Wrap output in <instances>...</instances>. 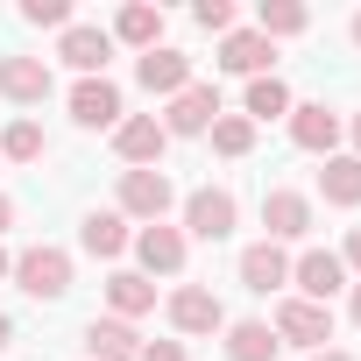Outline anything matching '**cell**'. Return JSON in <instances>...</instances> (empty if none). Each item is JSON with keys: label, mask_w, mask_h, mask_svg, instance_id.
<instances>
[{"label": "cell", "mask_w": 361, "mask_h": 361, "mask_svg": "<svg viewBox=\"0 0 361 361\" xmlns=\"http://www.w3.org/2000/svg\"><path fill=\"white\" fill-rule=\"evenodd\" d=\"M177 206V185H170V170H121V192H114V213L128 227H156L170 220Z\"/></svg>", "instance_id": "6da1fadb"}, {"label": "cell", "mask_w": 361, "mask_h": 361, "mask_svg": "<svg viewBox=\"0 0 361 361\" xmlns=\"http://www.w3.org/2000/svg\"><path fill=\"white\" fill-rule=\"evenodd\" d=\"M8 283H22V298H36V305H57V298L71 290V248H57V241H36V248H22Z\"/></svg>", "instance_id": "7a4b0ae2"}, {"label": "cell", "mask_w": 361, "mask_h": 361, "mask_svg": "<svg viewBox=\"0 0 361 361\" xmlns=\"http://www.w3.org/2000/svg\"><path fill=\"white\" fill-rule=\"evenodd\" d=\"M163 319H170V340H206V333H227V305L206 290V283H177L163 298Z\"/></svg>", "instance_id": "3957f363"}, {"label": "cell", "mask_w": 361, "mask_h": 361, "mask_svg": "<svg viewBox=\"0 0 361 361\" xmlns=\"http://www.w3.org/2000/svg\"><path fill=\"white\" fill-rule=\"evenodd\" d=\"M185 241H227L234 227H241V199L227 192V185H199V192H185Z\"/></svg>", "instance_id": "277c9868"}, {"label": "cell", "mask_w": 361, "mask_h": 361, "mask_svg": "<svg viewBox=\"0 0 361 361\" xmlns=\"http://www.w3.org/2000/svg\"><path fill=\"white\" fill-rule=\"evenodd\" d=\"M269 333H276V347H305V354H319L326 340H333V305H305V298H276V312H269Z\"/></svg>", "instance_id": "5b68a950"}, {"label": "cell", "mask_w": 361, "mask_h": 361, "mask_svg": "<svg viewBox=\"0 0 361 361\" xmlns=\"http://www.w3.org/2000/svg\"><path fill=\"white\" fill-rule=\"evenodd\" d=\"M347 290V262H340V248H305V255H290V298H305V305H333Z\"/></svg>", "instance_id": "8992f818"}, {"label": "cell", "mask_w": 361, "mask_h": 361, "mask_svg": "<svg viewBox=\"0 0 361 361\" xmlns=\"http://www.w3.org/2000/svg\"><path fill=\"white\" fill-rule=\"evenodd\" d=\"M135 262H142V276H149V283H156V276H185V262H192L185 227H170V220L135 227Z\"/></svg>", "instance_id": "52a82bcc"}, {"label": "cell", "mask_w": 361, "mask_h": 361, "mask_svg": "<svg viewBox=\"0 0 361 361\" xmlns=\"http://www.w3.org/2000/svg\"><path fill=\"white\" fill-rule=\"evenodd\" d=\"M220 114H227V106H220V85L192 78V85L177 92V99H163V135H170V142H177V135L192 142V135H206V128H213Z\"/></svg>", "instance_id": "ba28073f"}, {"label": "cell", "mask_w": 361, "mask_h": 361, "mask_svg": "<svg viewBox=\"0 0 361 361\" xmlns=\"http://www.w3.org/2000/svg\"><path fill=\"white\" fill-rule=\"evenodd\" d=\"M64 106H71V121H78L85 135H99V128L114 135V128L128 121V99H121V85H114V78H78Z\"/></svg>", "instance_id": "9c48e42d"}, {"label": "cell", "mask_w": 361, "mask_h": 361, "mask_svg": "<svg viewBox=\"0 0 361 361\" xmlns=\"http://www.w3.org/2000/svg\"><path fill=\"white\" fill-rule=\"evenodd\" d=\"M283 128H290V142H298L305 156H340V135H347V114H333L326 99H298Z\"/></svg>", "instance_id": "30bf717a"}, {"label": "cell", "mask_w": 361, "mask_h": 361, "mask_svg": "<svg viewBox=\"0 0 361 361\" xmlns=\"http://www.w3.org/2000/svg\"><path fill=\"white\" fill-rule=\"evenodd\" d=\"M57 64H71L78 78H106V64H114V36H106L99 22H71V29L57 36Z\"/></svg>", "instance_id": "8fae6325"}, {"label": "cell", "mask_w": 361, "mask_h": 361, "mask_svg": "<svg viewBox=\"0 0 361 361\" xmlns=\"http://www.w3.org/2000/svg\"><path fill=\"white\" fill-rule=\"evenodd\" d=\"M163 149H170V135H163L156 114H128V121L114 128V156H121L128 170H163Z\"/></svg>", "instance_id": "7c38bea8"}, {"label": "cell", "mask_w": 361, "mask_h": 361, "mask_svg": "<svg viewBox=\"0 0 361 361\" xmlns=\"http://www.w3.org/2000/svg\"><path fill=\"white\" fill-rule=\"evenodd\" d=\"M135 85H142L149 99H177V92L192 85V57H185V50H170V43H156V50L135 57Z\"/></svg>", "instance_id": "4fadbf2b"}, {"label": "cell", "mask_w": 361, "mask_h": 361, "mask_svg": "<svg viewBox=\"0 0 361 361\" xmlns=\"http://www.w3.org/2000/svg\"><path fill=\"white\" fill-rule=\"evenodd\" d=\"M57 92V78H50V57H0V99L8 106H43Z\"/></svg>", "instance_id": "5bb4252c"}, {"label": "cell", "mask_w": 361, "mask_h": 361, "mask_svg": "<svg viewBox=\"0 0 361 361\" xmlns=\"http://www.w3.org/2000/svg\"><path fill=\"white\" fill-rule=\"evenodd\" d=\"M262 227H269L262 241H276V248H283V241H305V234H312V199L290 192V185H269V192H262Z\"/></svg>", "instance_id": "9a60e30c"}, {"label": "cell", "mask_w": 361, "mask_h": 361, "mask_svg": "<svg viewBox=\"0 0 361 361\" xmlns=\"http://www.w3.org/2000/svg\"><path fill=\"white\" fill-rule=\"evenodd\" d=\"M234 276H241V290H255V298H283L290 290V255L276 248V241H248L241 248V262H234Z\"/></svg>", "instance_id": "2e32d148"}, {"label": "cell", "mask_w": 361, "mask_h": 361, "mask_svg": "<svg viewBox=\"0 0 361 361\" xmlns=\"http://www.w3.org/2000/svg\"><path fill=\"white\" fill-rule=\"evenodd\" d=\"M213 64H220V71H234V78H269L276 43H269V36H255V29H227V36H220V50H213Z\"/></svg>", "instance_id": "e0dca14e"}, {"label": "cell", "mask_w": 361, "mask_h": 361, "mask_svg": "<svg viewBox=\"0 0 361 361\" xmlns=\"http://www.w3.org/2000/svg\"><path fill=\"white\" fill-rule=\"evenodd\" d=\"M78 248H85V255H92V262H121V255H128V248H135V227H128V220H121V213H114V206H106V213H99V206H92V213H85V220H78Z\"/></svg>", "instance_id": "ac0fdd59"}, {"label": "cell", "mask_w": 361, "mask_h": 361, "mask_svg": "<svg viewBox=\"0 0 361 361\" xmlns=\"http://www.w3.org/2000/svg\"><path fill=\"white\" fill-rule=\"evenodd\" d=\"M106 36H114V50L128 43V50L142 57V50H156V43H163V8H149V0H128V8L114 15V29H106Z\"/></svg>", "instance_id": "d6986e66"}, {"label": "cell", "mask_w": 361, "mask_h": 361, "mask_svg": "<svg viewBox=\"0 0 361 361\" xmlns=\"http://www.w3.org/2000/svg\"><path fill=\"white\" fill-rule=\"evenodd\" d=\"M106 312L128 319V326L149 319V312H156V283H149L142 269H114V276H106Z\"/></svg>", "instance_id": "ffe728a7"}, {"label": "cell", "mask_w": 361, "mask_h": 361, "mask_svg": "<svg viewBox=\"0 0 361 361\" xmlns=\"http://www.w3.org/2000/svg\"><path fill=\"white\" fill-rule=\"evenodd\" d=\"M135 354H142V333H135L128 319L106 312V319L85 326V361H135Z\"/></svg>", "instance_id": "44dd1931"}, {"label": "cell", "mask_w": 361, "mask_h": 361, "mask_svg": "<svg viewBox=\"0 0 361 361\" xmlns=\"http://www.w3.org/2000/svg\"><path fill=\"white\" fill-rule=\"evenodd\" d=\"M290 106H298V99H290V85H283L276 71H269V78H248V92H241V121H255V128H262V121H290Z\"/></svg>", "instance_id": "7402d4cb"}, {"label": "cell", "mask_w": 361, "mask_h": 361, "mask_svg": "<svg viewBox=\"0 0 361 361\" xmlns=\"http://www.w3.org/2000/svg\"><path fill=\"white\" fill-rule=\"evenodd\" d=\"M319 199L340 206V213L361 206V156H326V170H319Z\"/></svg>", "instance_id": "603a6c76"}, {"label": "cell", "mask_w": 361, "mask_h": 361, "mask_svg": "<svg viewBox=\"0 0 361 361\" xmlns=\"http://www.w3.org/2000/svg\"><path fill=\"white\" fill-rule=\"evenodd\" d=\"M276 333L269 319H227V361H276Z\"/></svg>", "instance_id": "cb8c5ba5"}, {"label": "cell", "mask_w": 361, "mask_h": 361, "mask_svg": "<svg viewBox=\"0 0 361 361\" xmlns=\"http://www.w3.org/2000/svg\"><path fill=\"white\" fill-rule=\"evenodd\" d=\"M43 149H50V135H43L36 114H15L0 128V163H43Z\"/></svg>", "instance_id": "d4e9b609"}, {"label": "cell", "mask_w": 361, "mask_h": 361, "mask_svg": "<svg viewBox=\"0 0 361 361\" xmlns=\"http://www.w3.org/2000/svg\"><path fill=\"white\" fill-rule=\"evenodd\" d=\"M305 29H312V8H305V0H262V8H255V36H269V43L305 36Z\"/></svg>", "instance_id": "484cf974"}, {"label": "cell", "mask_w": 361, "mask_h": 361, "mask_svg": "<svg viewBox=\"0 0 361 361\" xmlns=\"http://www.w3.org/2000/svg\"><path fill=\"white\" fill-rule=\"evenodd\" d=\"M206 135H213V156H227V163H241L255 149V121H241V114H220Z\"/></svg>", "instance_id": "4316f807"}, {"label": "cell", "mask_w": 361, "mask_h": 361, "mask_svg": "<svg viewBox=\"0 0 361 361\" xmlns=\"http://www.w3.org/2000/svg\"><path fill=\"white\" fill-rule=\"evenodd\" d=\"M22 22H29V29H57V36H64V29H71V0H22Z\"/></svg>", "instance_id": "83f0119b"}, {"label": "cell", "mask_w": 361, "mask_h": 361, "mask_svg": "<svg viewBox=\"0 0 361 361\" xmlns=\"http://www.w3.org/2000/svg\"><path fill=\"white\" fill-rule=\"evenodd\" d=\"M192 22H199L206 36H227V29H234V0H199V8H192Z\"/></svg>", "instance_id": "f1b7e54d"}, {"label": "cell", "mask_w": 361, "mask_h": 361, "mask_svg": "<svg viewBox=\"0 0 361 361\" xmlns=\"http://www.w3.org/2000/svg\"><path fill=\"white\" fill-rule=\"evenodd\" d=\"M135 361H192V354H185V340H142Z\"/></svg>", "instance_id": "f546056e"}, {"label": "cell", "mask_w": 361, "mask_h": 361, "mask_svg": "<svg viewBox=\"0 0 361 361\" xmlns=\"http://www.w3.org/2000/svg\"><path fill=\"white\" fill-rule=\"evenodd\" d=\"M340 262H347V276H354V283H361V227H354V234H347V248H340Z\"/></svg>", "instance_id": "4dcf8cb0"}, {"label": "cell", "mask_w": 361, "mask_h": 361, "mask_svg": "<svg viewBox=\"0 0 361 361\" xmlns=\"http://www.w3.org/2000/svg\"><path fill=\"white\" fill-rule=\"evenodd\" d=\"M347 319L361 326V283H347Z\"/></svg>", "instance_id": "1f68e13d"}, {"label": "cell", "mask_w": 361, "mask_h": 361, "mask_svg": "<svg viewBox=\"0 0 361 361\" xmlns=\"http://www.w3.org/2000/svg\"><path fill=\"white\" fill-rule=\"evenodd\" d=\"M305 361H354L347 347H319V354H305Z\"/></svg>", "instance_id": "d6a6232c"}, {"label": "cell", "mask_w": 361, "mask_h": 361, "mask_svg": "<svg viewBox=\"0 0 361 361\" xmlns=\"http://www.w3.org/2000/svg\"><path fill=\"white\" fill-rule=\"evenodd\" d=\"M347 142H354L347 156H361V114H347Z\"/></svg>", "instance_id": "836d02e7"}, {"label": "cell", "mask_w": 361, "mask_h": 361, "mask_svg": "<svg viewBox=\"0 0 361 361\" xmlns=\"http://www.w3.org/2000/svg\"><path fill=\"white\" fill-rule=\"evenodd\" d=\"M8 227H15V199H8V192H0V234H8Z\"/></svg>", "instance_id": "e575fe53"}, {"label": "cell", "mask_w": 361, "mask_h": 361, "mask_svg": "<svg viewBox=\"0 0 361 361\" xmlns=\"http://www.w3.org/2000/svg\"><path fill=\"white\" fill-rule=\"evenodd\" d=\"M8 347H15V319H8V312H0V354H8Z\"/></svg>", "instance_id": "d590c367"}, {"label": "cell", "mask_w": 361, "mask_h": 361, "mask_svg": "<svg viewBox=\"0 0 361 361\" xmlns=\"http://www.w3.org/2000/svg\"><path fill=\"white\" fill-rule=\"evenodd\" d=\"M8 276H15V255H8V248H0V283H8Z\"/></svg>", "instance_id": "8d00e7d4"}, {"label": "cell", "mask_w": 361, "mask_h": 361, "mask_svg": "<svg viewBox=\"0 0 361 361\" xmlns=\"http://www.w3.org/2000/svg\"><path fill=\"white\" fill-rule=\"evenodd\" d=\"M347 36H354V50H361V15H354V29H347Z\"/></svg>", "instance_id": "74e56055"}]
</instances>
